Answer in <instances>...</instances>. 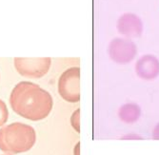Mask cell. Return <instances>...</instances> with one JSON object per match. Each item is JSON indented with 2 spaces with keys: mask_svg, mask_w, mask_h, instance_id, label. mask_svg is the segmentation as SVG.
I'll list each match as a JSON object with an SVG mask.
<instances>
[{
  "mask_svg": "<svg viewBox=\"0 0 159 155\" xmlns=\"http://www.w3.org/2000/svg\"><path fill=\"white\" fill-rule=\"evenodd\" d=\"M10 104L19 116L31 121H40L51 113L53 101L52 95L36 84L22 81L12 89Z\"/></svg>",
  "mask_w": 159,
  "mask_h": 155,
  "instance_id": "6da1fadb",
  "label": "cell"
},
{
  "mask_svg": "<svg viewBox=\"0 0 159 155\" xmlns=\"http://www.w3.org/2000/svg\"><path fill=\"white\" fill-rule=\"evenodd\" d=\"M36 133L33 126L16 122L0 129V149L8 154L30 150L35 144Z\"/></svg>",
  "mask_w": 159,
  "mask_h": 155,
  "instance_id": "7a4b0ae2",
  "label": "cell"
},
{
  "mask_svg": "<svg viewBox=\"0 0 159 155\" xmlns=\"http://www.w3.org/2000/svg\"><path fill=\"white\" fill-rule=\"evenodd\" d=\"M58 92L69 103H77L80 100V69L73 67L66 69L58 80Z\"/></svg>",
  "mask_w": 159,
  "mask_h": 155,
  "instance_id": "3957f363",
  "label": "cell"
},
{
  "mask_svg": "<svg viewBox=\"0 0 159 155\" xmlns=\"http://www.w3.org/2000/svg\"><path fill=\"white\" fill-rule=\"evenodd\" d=\"M52 64L49 57L40 58H14V67L17 73L27 78L38 79L48 73Z\"/></svg>",
  "mask_w": 159,
  "mask_h": 155,
  "instance_id": "277c9868",
  "label": "cell"
},
{
  "mask_svg": "<svg viewBox=\"0 0 159 155\" xmlns=\"http://www.w3.org/2000/svg\"><path fill=\"white\" fill-rule=\"evenodd\" d=\"M110 58L118 65L131 63L137 55V47L129 38H114L108 46Z\"/></svg>",
  "mask_w": 159,
  "mask_h": 155,
  "instance_id": "5b68a950",
  "label": "cell"
},
{
  "mask_svg": "<svg viewBox=\"0 0 159 155\" xmlns=\"http://www.w3.org/2000/svg\"><path fill=\"white\" fill-rule=\"evenodd\" d=\"M118 33L127 38H136L143 33V22L141 18L133 12H126L122 15L116 23Z\"/></svg>",
  "mask_w": 159,
  "mask_h": 155,
  "instance_id": "8992f818",
  "label": "cell"
},
{
  "mask_svg": "<svg viewBox=\"0 0 159 155\" xmlns=\"http://www.w3.org/2000/svg\"><path fill=\"white\" fill-rule=\"evenodd\" d=\"M134 69L142 80H154L159 75V59L152 54H144L136 61Z\"/></svg>",
  "mask_w": 159,
  "mask_h": 155,
  "instance_id": "52a82bcc",
  "label": "cell"
},
{
  "mask_svg": "<svg viewBox=\"0 0 159 155\" xmlns=\"http://www.w3.org/2000/svg\"><path fill=\"white\" fill-rule=\"evenodd\" d=\"M118 116L126 124L135 123L141 116V108L135 103H127L119 108Z\"/></svg>",
  "mask_w": 159,
  "mask_h": 155,
  "instance_id": "ba28073f",
  "label": "cell"
},
{
  "mask_svg": "<svg viewBox=\"0 0 159 155\" xmlns=\"http://www.w3.org/2000/svg\"><path fill=\"white\" fill-rule=\"evenodd\" d=\"M8 118H9L8 108L5 102L0 99V126H4V124H6V122L8 121Z\"/></svg>",
  "mask_w": 159,
  "mask_h": 155,
  "instance_id": "9c48e42d",
  "label": "cell"
},
{
  "mask_svg": "<svg viewBox=\"0 0 159 155\" xmlns=\"http://www.w3.org/2000/svg\"><path fill=\"white\" fill-rule=\"evenodd\" d=\"M70 125L76 132H80V109L77 108L70 116Z\"/></svg>",
  "mask_w": 159,
  "mask_h": 155,
  "instance_id": "30bf717a",
  "label": "cell"
},
{
  "mask_svg": "<svg viewBox=\"0 0 159 155\" xmlns=\"http://www.w3.org/2000/svg\"><path fill=\"white\" fill-rule=\"evenodd\" d=\"M152 138L155 140H159V123L154 126L152 131Z\"/></svg>",
  "mask_w": 159,
  "mask_h": 155,
  "instance_id": "8fae6325",
  "label": "cell"
},
{
  "mask_svg": "<svg viewBox=\"0 0 159 155\" xmlns=\"http://www.w3.org/2000/svg\"><path fill=\"white\" fill-rule=\"evenodd\" d=\"M75 155H80V143H77L75 148Z\"/></svg>",
  "mask_w": 159,
  "mask_h": 155,
  "instance_id": "7c38bea8",
  "label": "cell"
},
{
  "mask_svg": "<svg viewBox=\"0 0 159 155\" xmlns=\"http://www.w3.org/2000/svg\"><path fill=\"white\" fill-rule=\"evenodd\" d=\"M6 155H9V154H6Z\"/></svg>",
  "mask_w": 159,
  "mask_h": 155,
  "instance_id": "4fadbf2b",
  "label": "cell"
}]
</instances>
